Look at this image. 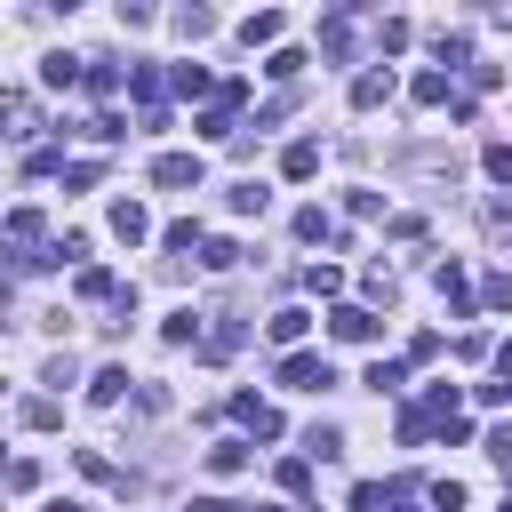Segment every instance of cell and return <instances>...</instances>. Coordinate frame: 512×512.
<instances>
[{"mask_svg": "<svg viewBox=\"0 0 512 512\" xmlns=\"http://www.w3.org/2000/svg\"><path fill=\"white\" fill-rule=\"evenodd\" d=\"M240 96H248V80H224V88L208 96V112H200L192 128H200L208 144H240V128H232V104H240Z\"/></svg>", "mask_w": 512, "mask_h": 512, "instance_id": "6da1fadb", "label": "cell"}, {"mask_svg": "<svg viewBox=\"0 0 512 512\" xmlns=\"http://www.w3.org/2000/svg\"><path fill=\"white\" fill-rule=\"evenodd\" d=\"M240 336H248V312H232V304H224V312H208L200 352H208V360H232V352H240Z\"/></svg>", "mask_w": 512, "mask_h": 512, "instance_id": "7a4b0ae2", "label": "cell"}, {"mask_svg": "<svg viewBox=\"0 0 512 512\" xmlns=\"http://www.w3.org/2000/svg\"><path fill=\"white\" fill-rule=\"evenodd\" d=\"M280 384H288V392H328L336 368H328L320 352H288V360H280Z\"/></svg>", "mask_w": 512, "mask_h": 512, "instance_id": "3957f363", "label": "cell"}, {"mask_svg": "<svg viewBox=\"0 0 512 512\" xmlns=\"http://www.w3.org/2000/svg\"><path fill=\"white\" fill-rule=\"evenodd\" d=\"M152 184L160 192H200V152H160L152 160Z\"/></svg>", "mask_w": 512, "mask_h": 512, "instance_id": "277c9868", "label": "cell"}, {"mask_svg": "<svg viewBox=\"0 0 512 512\" xmlns=\"http://www.w3.org/2000/svg\"><path fill=\"white\" fill-rule=\"evenodd\" d=\"M328 336H336V344H376V312H368V304H336V312H328Z\"/></svg>", "mask_w": 512, "mask_h": 512, "instance_id": "5b68a950", "label": "cell"}, {"mask_svg": "<svg viewBox=\"0 0 512 512\" xmlns=\"http://www.w3.org/2000/svg\"><path fill=\"white\" fill-rule=\"evenodd\" d=\"M232 416H240L256 440H280V408H272V400H256V392H232Z\"/></svg>", "mask_w": 512, "mask_h": 512, "instance_id": "8992f818", "label": "cell"}, {"mask_svg": "<svg viewBox=\"0 0 512 512\" xmlns=\"http://www.w3.org/2000/svg\"><path fill=\"white\" fill-rule=\"evenodd\" d=\"M128 96H136L144 112H168V104H160V96H168V72H160V64H136V72H128Z\"/></svg>", "mask_w": 512, "mask_h": 512, "instance_id": "52a82bcc", "label": "cell"}, {"mask_svg": "<svg viewBox=\"0 0 512 512\" xmlns=\"http://www.w3.org/2000/svg\"><path fill=\"white\" fill-rule=\"evenodd\" d=\"M320 56H352V8H336V16H320Z\"/></svg>", "mask_w": 512, "mask_h": 512, "instance_id": "ba28073f", "label": "cell"}, {"mask_svg": "<svg viewBox=\"0 0 512 512\" xmlns=\"http://www.w3.org/2000/svg\"><path fill=\"white\" fill-rule=\"evenodd\" d=\"M112 232L136 248V240H152V216H144V200H112Z\"/></svg>", "mask_w": 512, "mask_h": 512, "instance_id": "9c48e42d", "label": "cell"}, {"mask_svg": "<svg viewBox=\"0 0 512 512\" xmlns=\"http://www.w3.org/2000/svg\"><path fill=\"white\" fill-rule=\"evenodd\" d=\"M432 288H440V296H448V312H456V320H464V312H472V288H464V264H456V256H448V264H440V272H432Z\"/></svg>", "mask_w": 512, "mask_h": 512, "instance_id": "30bf717a", "label": "cell"}, {"mask_svg": "<svg viewBox=\"0 0 512 512\" xmlns=\"http://www.w3.org/2000/svg\"><path fill=\"white\" fill-rule=\"evenodd\" d=\"M200 320H208V312H192V304H176V312L160 320V344H200V336H208Z\"/></svg>", "mask_w": 512, "mask_h": 512, "instance_id": "8fae6325", "label": "cell"}, {"mask_svg": "<svg viewBox=\"0 0 512 512\" xmlns=\"http://www.w3.org/2000/svg\"><path fill=\"white\" fill-rule=\"evenodd\" d=\"M280 32H288V16H280V8H256V16L240 24V40H248V48H272Z\"/></svg>", "mask_w": 512, "mask_h": 512, "instance_id": "7c38bea8", "label": "cell"}, {"mask_svg": "<svg viewBox=\"0 0 512 512\" xmlns=\"http://www.w3.org/2000/svg\"><path fill=\"white\" fill-rule=\"evenodd\" d=\"M72 288H80V296H88V304H104V296H112V304H120V296H128V288H120V280H112V272H104V264H80V280H72Z\"/></svg>", "mask_w": 512, "mask_h": 512, "instance_id": "4fadbf2b", "label": "cell"}, {"mask_svg": "<svg viewBox=\"0 0 512 512\" xmlns=\"http://www.w3.org/2000/svg\"><path fill=\"white\" fill-rule=\"evenodd\" d=\"M264 328H272V344H288V352H296V344H304V328H312V312H296V304H280V312H272Z\"/></svg>", "mask_w": 512, "mask_h": 512, "instance_id": "5bb4252c", "label": "cell"}, {"mask_svg": "<svg viewBox=\"0 0 512 512\" xmlns=\"http://www.w3.org/2000/svg\"><path fill=\"white\" fill-rule=\"evenodd\" d=\"M208 472H216V480H240V472H248V440H216V448H208Z\"/></svg>", "mask_w": 512, "mask_h": 512, "instance_id": "9a60e30c", "label": "cell"}, {"mask_svg": "<svg viewBox=\"0 0 512 512\" xmlns=\"http://www.w3.org/2000/svg\"><path fill=\"white\" fill-rule=\"evenodd\" d=\"M16 424H32V432H56V424H64V408H56L48 392H32V400L16 408Z\"/></svg>", "mask_w": 512, "mask_h": 512, "instance_id": "2e32d148", "label": "cell"}, {"mask_svg": "<svg viewBox=\"0 0 512 512\" xmlns=\"http://www.w3.org/2000/svg\"><path fill=\"white\" fill-rule=\"evenodd\" d=\"M384 96H392V72H360V80H352V104H360V112H376Z\"/></svg>", "mask_w": 512, "mask_h": 512, "instance_id": "e0dca14e", "label": "cell"}, {"mask_svg": "<svg viewBox=\"0 0 512 512\" xmlns=\"http://www.w3.org/2000/svg\"><path fill=\"white\" fill-rule=\"evenodd\" d=\"M280 176H296V184L320 176V144H288V152H280Z\"/></svg>", "mask_w": 512, "mask_h": 512, "instance_id": "ac0fdd59", "label": "cell"}, {"mask_svg": "<svg viewBox=\"0 0 512 512\" xmlns=\"http://www.w3.org/2000/svg\"><path fill=\"white\" fill-rule=\"evenodd\" d=\"M224 200H232V216H264V200H272V192H264L256 176H240V184H232Z\"/></svg>", "mask_w": 512, "mask_h": 512, "instance_id": "d6986e66", "label": "cell"}, {"mask_svg": "<svg viewBox=\"0 0 512 512\" xmlns=\"http://www.w3.org/2000/svg\"><path fill=\"white\" fill-rule=\"evenodd\" d=\"M160 248H168V256H192V248H208V240H200V224H192V216H176V224L160 232Z\"/></svg>", "mask_w": 512, "mask_h": 512, "instance_id": "ffe728a7", "label": "cell"}, {"mask_svg": "<svg viewBox=\"0 0 512 512\" xmlns=\"http://www.w3.org/2000/svg\"><path fill=\"white\" fill-rule=\"evenodd\" d=\"M120 392H128V368H96L88 400H96V408H120Z\"/></svg>", "mask_w": 512, "mask_h": 512, "instance_id": "44dd1931", "label": "cell"}, {"mask_svg": "<svg viewBox=\"0 0 512 512\" xmlns=\"http://www.w3.org/2000/svg\"><path fill=\"white\" fill-rule=\"evenodd\" d=\"M408 96H416V104H456V96H448V72H416Z\"/></svg>", "mask_w": 512, "mask_h": 512, "instance_id": "7402d4cb", "label": "cell"}, {"mask_svg": "<svg viewBox=\"0 0 512 512\" xmlns=\"http://www.w3.org/2000/svg\"><path fill=\"white\" fill-rule=\"evenodd\" d=\"M296 240H336V248H344V232H336L320 208H296Z\"/></svg>", "mask_w": 512, "mask_h": 512, "instance_id": "603a6c76", "label": "cell"}, {"mask_svg": "<svg viewBox=\"0 0 512 512\" xmlns=\"http://www.w3.org/2000/svg\"><path fill=\"white\" fill-rule=\"evenodd\" d=\"M40 80H48V88H72V80H88V72H80V56H48Z\"/></svg>", "mask_w": 512, "mask_h": 512, "instance_id": "cb8c5ba5", "label": "cell"}, {"mask_svg": "<svg viewBox=\"0 0 512 512\" xmlns=\"http://www.w3.org/2000/svg\"><path fill=\"white\" fill-rule=\"evenodd\" d=\"M168 88H176V96H208V64H176Z\"/></svg>", "mask_w": 512, "mask_h": 512, "instance_id": "d4e9b609", "label": "cell"}, {"mask_svg": "<svg viewBox=\"0 0 512 512\" xmlns=\"http://www.w3.org/2000/svg\"><path fill=\"white\" fill-rule=\"evenodd\" d=\"M80 88H88V96H112V88H120V64H104V56H88V80H80Z\"/></svg>", "mask_w": 512, "mask_h": 512, "instance_id": "484cf974", "label": "cell"}, {"mask_svg": "<svg viewBox=\"0 0 512 512\" xmlns=\"http://www.w3.org/2000/svg\"><path fill=\"white\" fill-rule=\"evenodd\" d=\"M0 112H8V136H32V96H16V88H8V96H0Z\"/></svg>", "mask_w": 512, "mask_h": 512, "instance_id": "4316f807", "label": "cell"}, {"mask_svg": "<svg viewBox=\"0 0 512 512\" xmlns=\"http://www.w3.org/2000/svg\"><path fill=\"white\" fill-rule=\"evenodd\" d=\"M304 288H312V296H344V272H336V264H304Z\"/></svg>", "mask_w": 512, "mask_h": 512, "instance_id": "83f0119b", "label": "cell"}, {"mask_svg": "<svg viewBox=\"0 0 512 512\" xmlns=\"http://www.w3.org/2000/svg\"><path fill=\"white\" fill-rule=\"evenodd\" d=\"M272 480H280V496H304V488H312V464H304V456H288Z\"/></svg>", "mask_w": 512, "mask_h": 512, "instance_id": "f1b7e54d", "label": "cell"}, {"mask_svg": "<svg viewBox=\"0 0 512 512\" xmlns=\"http://www.w3.org/2000/svg\"><path fill=\"white\" fill-rule=\"evenodd\" d=\"M480 304H488V312H512V272H488V280H480Z\"/></svg>", "mask_w": 512, "mask_h": 512, "instance_id": "f546056e", "label": "cell"}, {"mask_svg": "<svg viewBox=\"0 0 512 512\" xmlns=\"http://www.w3.org/2000/svg\"><path fill=\"white\" fill-rule=\"evenodd\" d=\"M176 32H184V40H208L216 16H208V8H176Z\"/></svg>", "mask_w": 512, "mask_h": 512, "instance_id": "4dcf8cb0", "label": "cell"}, {"mask_svg": "<svg viewBox=\"0 0 512 512\" xmlns=\"http://www.w3.org/2000/svg\"><path fill=\"white\" fill-rule=\"evenodd\" d=\"M56 168H72L56 144H40V152H24V176H56Z\"/></svg>", "mask_w": 512, "mask_h": 512, "instance_id": "1f68e13d", "label": "cell"}, {"mask_svg": "<svg viewBox=\"0 0 512 512\" xmlns=\"http://www.w3.org/2000/svg\"><path fill=\"white\" fill-rule=\"evenodd\" d=\"M8 240L32 248V240H40V208H16V216H8Z\"/></svg>", "mask_w": 512, "mask_h": 512, "instance_id": "d6a6232c", "label": "cell"}, {"mask_svg": "<svg viewBox=\"0 0 512 512\" xmlns=\"http://www.w3.org/2000/svg\"><path fill=\"white\" fill-rule=\"evenodd\" d=\"M200 264H208V272H232V264H240V240H208Z\"/></svg>", "mask_w": 512, "mask_h": 512, "instance_id": "836d02e7", "label": "cell"}, {"mask_svg": "<svg viewBox=\"0 0 512 512\" xmlns=\"http://www.w3.org/2000/svg\"><path fill=\"white\" fill-rule=\"evenodd\" d=\"M304 448H312V456H344V432H336V424H312Z\"/></svg>", "mask_w": 512, "mask_h": 512, "instance_id": "e575fe53", "label": "cell"}, {"mask_svg": "<svg viewBox=\"0 0 512 512\" xmlns=\"http://www.w3.org/2000/svg\"><path fill=\"white\" fill-rule=\"evenodd\" d=\"M480 168H488V176L512 192V144H488V152H480Z\"/></svg>", "mask_w": 512, "mask_h": 512, "instance_id": "d590c367", "label": "cell"}, {"mask_svg": "<svg viewBox=\"0 0 512 512\" xmlns=\"http://www.w3.org/2000/svg\"><path fill=\"white\" fill-rule=\"evenodd\" d=\"M488 464L512 480V424H496V432H488Z\"/></svg>", "mask_w": 512, "mask_h": 512, "instance_id": "8d00e7d4", "label": "cell"}, {"mask_svg": "<svg viewBox=\"0 0 512 512\" xmlns=\"http://www.w3.org/2000/svg\"><path fill=\"white\" fill-rule=\"evenodd\" d=\"M264 72H272V80H296V72H304V48H272V64H264Z\"/></svg>", "mask_w": 512, "mask_h": 512, "instance_id": "74e56055", "label": "cell"}, {"mask_svg": "<svg viewBox=\"0 0 512 512\" xmlns=\"http://www.w3.org/2000/svg\"><path fill=\"white\" fill-rule=\"evenodd\" d=\"M8 488H16V496H32V488H40V464H32V456H16V464H8Z\"/></svg>", "mask_w": 512, "mask_h": 512, "instance_id": "f35d334b", "label": "cell"}, {"mask_svg": "<svg viewBox=\"0 0 512 512\" xmlns=\"http://www.w3.org/2000/svg\"><path fill=\"white\" fill-rule=\"evenodd\" d=\"M432 512H464V480H432Z\"/></svg>", "mask_w": 512, "mask_h": 512, "instance_id": "ab89813d", "label": "cell"}, {"mask_svg": "<svg viewBox=\"0 0 512 512\" xmlns=\"http://www.w3.org/2000/svg\"><path fill=\"white\" fill-rule=\"evenodd\" d=\"M88 136H96V144H120L128 128H120V112H96V120H88Z\"/></svg>", "mask_w": 512, "mask_h": 512, "instance_id": "60d3db41", "label": "cell"}, {"mask_svg": "<svg viewBox=\"0 0 512 512\" xmlns=\"http://www.w3.org/2000/svg\"><path fill=\"white\" fill-rule=\"evenodd\" d=\"M48 256H56V264H80V256H88V232H64V240H56Z\"/></svg>", "mask_w": 512, "mask_h": 512, "instance_id": "b9f144b4", "label": "cell"}, {"mask_svg": "<svg viewBox=\"0 0 512 512\" xmlns=\"http://www.w3.org/2000/svg\"><path fill=\"white\" fill-rule=\"evenodd\" d=\"M368 384L376 392H400V360H368Z\"/></svg>", "mask_w": 512, "mask_h": 512, "instance_id": "7bdbcfd3", "label": "cell"}, {"mask_svg": "<svg viewBox=\"0 0 512 512\" xmlns=\"http://www.w3.org/2000/svg\"><path fill=\"white\" fill-rule=\"evenodd\" d=\"M424 432H432V416H424V408H400V440H408V448H416V440H424Z\"/></svg>", "mask_w": 512, "mask_h": 512, "instance_id": "ee69618b", "label": "cell"}, {"mask_svg": "<svg viewBox=\"0 0 512 512\" xmlns=\"http://www.w3.org/2000/svg\"><path fill=\"white\" fill-rule=\"evenodd\" d=\"M488 232H512V192H496V200H488Z\"/></svg>", "mask_w": 512, "mask_h": 512, "instance_id": "f6af8a7d", "label": "cell"}, {"mask_svg": "<svg viewBox=\"0 0 512 512\" xmlns=\"http://www.w3.org/2000/svg\"><path fill=\"white\" fill-rule=\"evenodd\" d=\"M480 400H488V408H512V376H496V384H480Z\"/></svg>", "mask_w": 512, "mask_h": 512, "instance_id": "bcb514c9", "label": "cell"}, {"mask_svg": "<svg viewBox=\"0 0 512 512\" xmlns=\"http://www.w3.org/2000/svg\"><path fill=\"white\" fill-rule=\"evenodd\" d=\"M192 512H240V504H224V496H192Z\"/></svg>", "mask_w": 512, "mask_h": 512, "instance_id": "7dc6e473", "label": "cell"}, {"mask_svg": "<svg viewBox=\"0 0 512 512\" xmlns=\"http://www.w3.org/2000/svg\"><path fill=\"white\" fill-rule=\"evenodd\" d=\"M496 376H512V344H496Z\"/></svg>", "mask_w": 512, "mask_h": 512, "instance_id": "c3c4849f", "label": "cell"}, {"mask_svg": "<svg viewBox=\"0 0 512 512\" xmlns=\"http://www.w3.org/2000/svg\"><path fill=\"white\" fill-rule=\"evenodd\" d=\"M56 512H88V504H56Z\"/></svg>", "mask_w": 512, "mask_h": 512, "instance_id": "681fc988", "label": "cell"}, {"mask_svg": "<svg viewBox=\"0 0 512 512\" xmlns=\"http://www.w3.org/2000/svg\"><path fill=\"white\" fill-rule=\"evenodd\" d=\"M496 512H512V496H504V504H496Z\"/></svg>", "mask_w": 512, "mask_h": 512, "instance_id": "f907efd6", "label": "cell"}, {"mask_svg": "<svg viewBox=\"0 0 512 512\" xmlns=\"http://www.w3.org/2000/svg\"><path fill=\"white\" fill-rule=\"evenodd\" d=\"M256 512H272V504H256Z\"/></svg>", "mask_w": 512, "mask_h": 512, "instance_id": "816d5d0a", "label": "cell"}]
</instances>
